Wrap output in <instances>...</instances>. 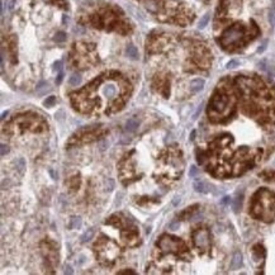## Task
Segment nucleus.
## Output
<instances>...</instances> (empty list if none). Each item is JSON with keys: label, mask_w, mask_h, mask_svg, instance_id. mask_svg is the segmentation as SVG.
<instances>
[{"label": "nucleus", "mask_w": 275, "mask_h": 275, "mask_svg": "<svg viewBox=\"0 0 275 275\" xmlns=\"http://www.w3.org/2000/svg\"><path fill=\"white\" fill-rule=\"evenodd\" d=\"M195 174H197V167L192 166L190 167V171H189V175H190V176H195Z\"/></svg>", "instance_id": "23"}, {"label": "nucleus", "mask_w": 275, "mask_h": 275, "mask_svg": "<svg viewBox=\"0 0 275 275\" xmlns=\"http://www.w3.org/2000/svg\"><path fill=\"white\" fill-rule=\"evenodd\" d=\"M204 88V80L203 79H194L190 83V91L192 93H198Z\"/></svg>", "instance_id": "5"}, {"label": "nucleus", "mask_w": 275, "mask_h": 275, "mask_svg": "<svg viewBox=\"0 0 275 275\" xmlns=\"http://www.w3.org/2000/svg\"><path fill=\"white\" fill-rule=\"evenodd\" d=\"M62 79H64V72H62V71H60V74H58L57 79H56V83H57V84H61V81H62Z\"/></svg>", "instance_id": "22"}, {"label": "nucleus", "mask_w": 275, "mask_h": 275, "mask_svg": "<svg viewBox=\"0 0 275 275\" xmlns=\"http://www.w3.org/2000/svg\"><path fill=\"white\" fill-rule=\"evenodd\" d=\"M65 274H74V271H72V269H71V266H66V270H65Z\"/></svg>", "instance_id": "25"}, {"label": "nucleus", "mask_w": 275, "mask_h": 275, "mask_svg": "<svg viewBox=\"0 0 275 275\" xmlns=\"http://www.w3.org/2000/svg\"><path fill=\"white\" fill-rule=\"evenodd\" d=\"M61 65H62V64H61V61H57V62L55 64L53 69H55V70H57V71H61Z\"/></svg>", "instance_id": "24"}, {"label": "nucleus", "mask_w": 275, "mask_h": 275, "mask_svg": "<svg viewBox=\"0 0 275 275\" xmlns=\"http://www.w3.org/2000/svg\"><path fill=\"white\" fill-rule=\"evenodd\" d=\"M53 39L56 42H58V43H62V42L66 41V33L65 32H57Z\"/></svg>", "instance_id": "14"}, {"label": "nucleus", "mask_w": 275, "mask_h": 275, "mask_svg": "<svg viewBox=\"0 0 275 275\" xmlns=\"http://www.w3.org/2000/svg\"><path fill=\"white\" fill-rule=\"evenodd\" d=\"M17 164H18V169H19V171L23 173V171H24V161L22 160V158H19V160L17 161Z\"/></svg>", "instance_id": "19"}, {"label": "nucleus", "mask_w": 275, "mask_h": 275, "mask_svg": "<svg viewBox=\"0 0 275 275\" xmlns=\"http://www.w3.org/2000/svg\"><path fill=\"white\" fill-rule=\"evenodd\" d=\"M242 265V255L241 252H235L233 256H232V262H231V267L233 269V270H237V269H240Z\"/></svg>", "instance_id": "4"}, {"label": "nucleus", "mask_w": 275, "mask_h": 275, "mask_svg": "<svg viewBox=\"0 0 275 275\" xmlns=\"http://www.w3.org/2000/svg\"><path fill=\"white\" fill-rule=\"evenodd\" d=\"M179 202H180V199H179V198H176V199H174V204H178V203H179Z\"/></svg>", "instance_id": "26"}, {"label": "nucleus", "mask_w": 275, "mask_h": 275, "mask_svg": "<svg viewBox=\"0 0 275 275\" xmlns=\"http://www.w3.org/2000/svg\"><path fill=\"white\" fill-rule=\"evenodd\" d=\"M81 226V218L80 217H72L71 222H70V228L75 230V228H80Z\"/></svg>", "instance_id": "11"}, {"label": "nucleus", "mask_w": 275, "mask_h": 275, "mask_svg": "<svg viewBox=\"0 0 275 275\" xmlns=\"http://www.w3.org/2000/svg\"><path fill=\"white\" fill-rule=\"evenodd\" d=\"M243 36V28L240 26V24H236V26L231 27L230 29H227L222 36V45L224 47L228 46H233L236 43L241 41Z\"/></svg>", "instance_id": "1"}, {"label": "nucleus", "mask_w": 275, "mask_h": 275, "mask_svg": "<svg viewBox=\"0 0 275 275\" xmlns=\"http://www.w3.org/2000/svg\"><path fill=\"white\" fill-rule=\"evenodd\" d=\"M194 242L195 246L200 250H207L209 247V233L204 228H200L195 232L194 235Z\"/></svg>", "instance_id": "2"}, {"label": "nucleus", "mask_w": 275, "mask_h": 275, "mask_svg": "<svg viewBox=\"0 0 275 275\" xmlns=\"http://www.w3.org/2000/svg\"><path fill=\"white\" fill-rule=\"evenodd\" d=\"M137 127H138V120L136 118H131V119H128L127 120V123H126V130L128 132H134L137 130Z\"/></svg>", "instance_id": "6"}, {"label": "nucleus", "mask_w": 275, "mask_h": 275, "mask_svg": "<svg viewBox=\"0 0 275 275\" xmlns=\"http://www.w3.org/2000/svg\"><path fill=\"white\" fill-rule=\"evenodd\" d=\"M208 20H209V14H205L203 18H202L200 19V22H199V29H203L207 24H208Z\"/></svg>", "instance_id": "15"}, {"label": "nucleus", "mask_w": 275, "mask_h": 275, "mask_svg": "<svg viewBox=\"0 0 275 275\" xmlns=\"http://www.w3.org/2000/svg\"><path fill=\"white\" fill-rule=\"evenodd\" d=\"M169 228L170 230H176V228H179V223H176V222H173V223H170L169 224Z\"/></svg>", "instance_id": "21"}, {"label": "nucleus", "mask_w": 275, "mask_h": 275, "mask_svg": "<svg viewBox=\"0 0 275 275\" xmlns=\"http://www.w3.org/2000/svg\"><path fill=\"white\" fill-rule=\"evenodd\" d=\"M240 207H241V197H237L235 199V202H233V209H235V212H238V208H240Z\"/></svg>", "instance_id": "17"}, {"label": "nucleus", "mask_w": 275, "mask_h": 275, "mask_svg": "<svg viewBox=\"0 0 275 275\" xmlns=\"http://www.w3.org/2000/svg\"><path fill=\"white\" fill-rule=\"evenodd\" d=\"M55 102H56V98H55V96H50L48 99H46V100L43 102V104H45L46 107H51V105L55 104Z\"/></svg>", "instance_id": "16"}, {"label": "nucleus", "mask_w": 275, "mask_h": 275, "mask_svg": "<svg viewBox=\"0 0 275 275\" xmlns=\"http://www.w3.org/2000/svg\"><path fill=\"white\" fill-rule=\"evenodd\" d=\"M238 66V61L237 60H232V61H230V62L227 64V69H235V67H237Z\"/></svg>", "instance_id": "18"}, {"label": "nucleus", "mask_w": 275, "mask_h": 275, "mask_svg": "<svg viewBox=\"0 0 275 275\" xmlns=\"http://www.w3.org/2000/svg\"><path fill=\"white\" fill-rule=\"evenodd\" d=\"M69 83L72 85V86H77L79 84L81 83V76L80 75H72L71 77H70V80H69Z\"/></svg>", "instance_id": "13"}, {"label": "nucleus", "mask_w": 275, "mask_h": 275, "mask_svg": "<svg viewBox=\"0 0 275 275\" xmlns=\"http://www.w3.org/2000/svg\"><path fill=\"white\" fill-rule=\"evenodd\" d=\"M115 91H117V90H115V86L113 84H109L104 88V94H105L107 98H113L115 95Z\"/></svg>", "instance_id": "10"}, {"label": "nucleus", "mask_w": 275, "mask_h": 275, "mask_svg": "<svg viewBox=\"0 0 275 275\" xmlns=\"http://www.w3.org/2000/svg\"><path fill=\"white\" fill-rule=\"evenodd\" d=\"M127 55H128V57H131L132 60H137L138 58V51H137V48L130 45L127 47Z\"/></svg>", "instance_id": "7"}, {"label": "nucleus", "mask_w": 275, "mask_h": 275, "mask_svg": "<svg viewBox=\"0 0 275 275\" xmlns=\"http://www.w3.org/2000/svg\"><path fill=\"white\" fill-rule=\"evenodd\" d=\"M93 236H94V230H93V228L88 230V231L81 236V242H88V241H90L91 238H93Z\"/></svg>", "instance_id": "12"}, {"label": "nucleus", "mask_w": 275, "mask_h": 275, "mask_svg": "<svg viewBox=\"0 0 275 275\" xmlns=\"http://www.w3.org/2000/svg\"><path fill=\"white\" fill-rule=\"evenodd\" d=\"M0 148H2V156L7 155L8 152H9V147H8L7 145H2V146H0Z\"/></svg>", "instance_id": "20"}, {"label": "nucleus", "mask_w": 275, "mask_h": 275, "mask_svg": "<svg viewBox=\"0 0 275 275\" xmlns=\"http://www.w3.org/2000/svg\"><path fill=\"white\" fill-rule=\"evenodd\" d=\"M51 88H50V85H48L46 81H41L38 85H37V93L38 94H45V93H47L48 90H50Z\"/></svg>", "instance_id": "9"}, {"label": "nucleus", "mask_w": 275, "mask_h": 275, "mask_svg": "<svg viewBox=\"0 0 275 275\" xmlns=\"http://www.w3.org/2000/svg\"><path fill=\"white\" fill-rule=\"evenodd\" d=\"M158 246H160L164 251H178L179 247L181 246V242L175 240V237L164 236L160 240V242H158Z\"/></svg>", "instance_id": "3"}, {"label": "nucleus", "mask_w": 275, "mask_h": 275, "mask_svg": "<svg viewBox=\"0 0 275 275\" xmlns=\"http://www.w3.org/2000/svg\"><path fill=\"white\" fill-rule=\"evenodd\" d=\"M194 190L195 192H198V193H207V185H205V183L203 181H195L194 184Z\"/></svg>", "instance_id": "8"}, {"label": "nucleus", "mask_w": 275, "mask_h": 275, "mask_svg": "<svg viewBox=\"0 0 275 275\" xmlns=\"http://www.w3.org/2000/svg\"><path fill=\"white\" fill-rule=\"evenodd\" d=\"M7 114H8V112H4V113L2 114V118H4V117H5V115H7Z\"/></svg>", "instance_id": "27"}]
</instances>
